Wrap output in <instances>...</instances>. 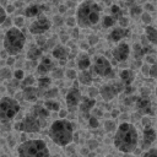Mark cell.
I'll use <instances>...</instances> for the list:
<instances>
[{
    "label": "cell",
    "mask_w": 157,
    "mask_h": 157,
    "mask_svg": "<svg viewBox=\"0 0 157 157\" xmlns=\"http://www.w3.org/2000/svg\"><path fill=\"white\" fill-rule=\"evenodd\" d=\"M114 147L123 153H131L135 151L139 142V132L130 123H121L114 134Z\"/></svg>",
    "instance_id": "6da1fadb"
},
{
    "label": "cell",
    "mask_w": 157,
    "mask_h": 157,
    "mask_svg": "<svg viewBox=\"0 0 157 157\" xmlns=\"http://www.w3.org/2000/svg\"><path fill=\"white\" fill-rule=\"evenodd\" d=\"M48 135L50 140L61 147L70 145L74 141V126L72 123L67 119L60 118L52 123Z\"/></svg>",
    "instance_id": "7a4b0ae2"
},
{
    "label": "cell",
    "mask_w": 157,
    "mask_h": 157,
    "mask_svg": "<svg viewBox=\"0 0 157 157\" xmlns=\"http://www.w3.org/2000/svg\"><path fill=\"white\" fill-rule=\"evenodd\" d=\"M75 17L78 26L92 27L101 20V6L93 0H85L78 5Z\"/></svg>",
    "instance_id": "3957f363"
},
{
    "label": "cell",
    "mask_w": 157,
    "mask_h": 157,
    "mask_svg": "<svg viewBox=\"0 0 157 157\" xmlns=\"http://www.w3.org/2000/svg\"><path fill=\"white\" fill-rule=\"evenodd\" d=\"M26 44V36L18 27H10L4 36V50L10 55L15 56L20 54Z\"/></svg>",
    "instance_id": "277c9868"
},
{
    "label": "cell",
    "mask_w": 157,
    "mask_h": 157,
    "mask_svg": "<svg viewBox=\"0 0 157 157\" xmlns=\"http://www.w3.org/2000/svg\"><path fill=\"white\" fill-rule=\"evenodd\" d=\"M49 148L42 139L25 140L17 147V155L23 157H44L49 156Z\"/></svg>",
    "instance_id": "5b68a950"
},
{
    "label": "cell",
    "mask_w": 157,
    "mask_h": 157,
    "mask_svg": "<svg viewBox=\"0 0 157 157\" xmlns=\"http://www.w3.org/2000/svg\"><path fill=\"white\" fill-rule=\"evenodd\" d=\"M47 125V119H43L40 117H38L37 114H34L33 112L26 114L20 121H17L13 128L16 131H21V132H38L40 131L44 126Z\"/></svg>",
    "instance_id": "8992f818"
},
{
    "label": "cell",
    "mask_w": 157,
    "mask_h": 157,
    "mask_svg": "<svg viewBox=\"0 0 157 157\" xmlns=\"http://www.w3.org/2000/svg\"><path fill=\"white\" fill-rule=\"evenodd\" d=\"M20 113V103L11 97H2L0 102V120L1 124L10 123Z\"/></svg>",
    "instance_id": "52a82bcc"
},
{
    "label": "cell",
    "mask_w": 157,
    "mask_h": 157,
    "mask_svg": "<svg viewBox=\"0 0 157 157\" xmlns=\"http://www.w3.org/2000/svg\"><path fill=\"white\" fill-rule=\"evenodd\" d=\"M125 85L121 82V81H113V82H109V83H105L103 85L101 88H99V94L102 96V98L104 101H112L115 96H118L119 93L124 92L125 90Z\"/></svg>",
    "instance_id": "ba28073f"
},
{
    "label": "cell",
    "mask_w": 157,
    "mask_h": 157,
    "mask_svg": "<svg viewBox=\"0 0 157 157\" xmlns=\"http://www.w3.org/2000/svg\"><path fill=\"white\" fill-rule=\"evenodd\" d=\"M93 71H94V74H97L101 77H110V76H113L112 64L103 55H98V56L94 58V61H93Z\"/></svg>",
    "instance_id": "9c48e42d"
},
{
    "label": "cell",
    "mask_w": 157,
    "mask_h": 157,
    "mask_svg": "<svg viewBox=\"0 0 157 157\" xmlns=\"http://www.w3.org/2000/svg\"><path fill=\"white\" fill-rule=\"evenodd\" d=\"M52 26L50 20L44 16V15H39L36 17V20L29 25V33L34 34V36H39V34H44Z\"/></svg>",
    "instance_id": "30bf717a"
},
{
    "label": "cell",
    "mask_w": 157,
    "mask_h": 157,
    "mask_svg": "<svg viewBox=\"0 0 157 157\" xmlns=\"http://www.w3.org/2000/svg\"><path fill=\"white\" fill-rule=\"evenodd\" d=\"M81 98H82V94H81V91L76 87H71L66 96H65V102H66V107H67V110L69 112H75L81 102Z\"/></svg>",
    "instance_id": "8fae6325"
},
{
    "label": "cell",
    "mask_w": 157,
    "mask_h": 157,
    "mask_svg": "<svg viewBox=\"0 0 157 157\" xmlns=\"http://www.w3.org/2000/svg\"><path fill=\"white\" fill-rule=\"evenodd\" d=\"M130 45L128 43H124V42H120L113 50H112V56L113 59L117 61V63H121V61H125L129 55H130Z\"/></svg>",
    "instance_id": "7c38bea8"
},
{
    "label": "cell",
    "mask_w": 157,
    "mask_h": 157,
    "mask_svg": "<svg viewBox=\"0 0 157 157\" xmlns=\"http://www.w3.org/2000/svg\"><path fill=\"white\" fill-rule=\"evenodd\" d=\"M135 107L139 114L141 115H150L152 114V104L147 96H140L135 99Z\"/></svg>",
    "instance_id": "4fadbf2b"
},
{
    "label": "cell",
    "mask_w": 157,
    "mask_h": 157,
    "mask_svg": "<svg viewBox=\"0 0 157 157\" xmlns=\"http://www.w3.org/2000/svg\"><path fill=\"white\" fill-rule=\"evenodd\" d=\"M156 140H157V132H156V130L151 125L144 126V131H142V146L144 147L142 148L150 147Z\"/></svg>",
    "instance_id": "5bb4252c"
},
{
    "label": "cell",
    "mask_w": 157,
    "mask_h": 157,
    "mask_svg": "<svg viewBox=\"0 0 157 157\" xmlns=\"http://www.w3.org/2000/svg\"><path fill=\"white\" fill-rule=\"evenodd\" d=\"M96 99H93L92 97H82L81 98V102L78 104V110L80 113L86 118L88 119L90 118V112L92 110V108L96 105Z\"/></svg>",
    "instance_id": "9a60e30c"
},
{
    "label": "cell",
    "mask_w": 157,
    "mask_h": 157,
    "mask_svg": "<svg viewBox=\"0 0 157 157\" xmlns=\"http://www.w3.org/2000/svg\"><path fill=\"white\" fill-rule=\"evenodd\" d=\"M54 69H55V63L53 61V59L50 56H43L37 66V72L39 75H47Z\"/></svg>",
    "instance_id": "2e32d148"
},
{
    "label": "cell",
    "mask_w": 157,
    "mask_h": 157,
    "mask_svg": "<svg viewBox=\"0 0 157 157\" xmlns=\"http://www.w3.org/2000/svg\"><path fill=\"white\" fill-rule=\"evenodd\" d=\"M69 54H70V49L66 45H64V44H56L53 48V50H52L53 58H55L56 60H59L61 64L65 63V60L67 59Z\"/></svg>",
    "instance_id": "e0dca14e"
},
{
    "label": "cell",
    "mask_w": 157,
    "mask_h": 157,
    "mask_svg": "<svg viewBox=\"0 0 157 157\" xmlns=\"http://www.w3.org/2000/svg\"><path fill=\"white\" fill-rule=\"evenodd\" d=\"M129 33H130V31H129L128 27L118 26V27H115V28H113V29L110 31L108 38H109V40H112V42H117V43H118V42H120L121 39H124L125 37H128Z\"/></svg>",
    "instance_id": "ac0fdd59"
},
{
    "label": "cell",
    "mask_w": 157,
    "mask_h": 157,
    "mask_svg": "<svg viewBox=\"0 0 157 157\" xmlns=\"http://www.w3.org/2000/svg\"><path fill=\"white\" fill-rule=\"evenodd\" d=\"M38 96H39V88L34 86H28V87L22 88V97L27 102H32V103L37 102Z\"/></svg>",
    "instance_id": "d6986e66"
},
{
    "label": "cell",
    "mask_w": 157,
    "mask_h": 157,
    "mask_svg": "<svg viewBox=\"0 0 157 157\" xmlns=\"http://www.w3.org/2000/svg\"><path fill=\"white\" fill-rule=\"evenodd\" d=\"M44 9H47V6L39 5V4H32V5H29V6H27L25 9V16L26 17H29V18L37 17V16L42 15V11Z\"/></svg>",
    "instance_id": "ffe728a7"
},
{
    "label": "cell",
    "mask_w": 157,
    "mask_h": 157,
    "mask_svg": "<svg viewBox=\"0 0 157 157\" xmlns=\"http://www.w3.org/2000/svg\"><path fill=\"white\" fill-rule=\"evenodd\" d=\"M119 77H120V81L125 85V86H130L132 82H134V78H135V72L131 70V69H124L119 72Z\"/></svg>",
    "instance_id": "44dd1931"
},
{
    "label": "cell",
    "mask_w": 157,
    "mask_h": 157,
    "mask_svg": "<svg viewBox=\"0 0 157 157\" xmlns=\"http://www.w3.org/2000/svg\"><path fill=\"white\" fill-rule=\"evenodd\" d=\"M76 65L80 70H87L91 66V58L88 54L86 53H81L78 54V56L76 58Z\"/></svg>",
    "instance_id": "7402d4cb"
},
{
    "label": "cell",
    "mask_w": 157,
    "mask_h": 157,
    "mask_svg": "<svg viewBox=\"0 0 157 157\" xmlns=\"http://www.w3.org/2000/svg\"><path fill=\"white\" fill-rule=\"evenodd\" d=\"M42 52L43 49L37 45V44H33L29 47V49L27 50V59L28 60H32V61H36L38 60L39 58H42Z\"/></svg>",
    "instance_id": "603a6c76"
},
{
    "label": "cell",
    "mask_w": 157,
    "mask_h": 157,
    "mask_svg": "<svg viewBox=\"0 0 157 157\" xmlns=\"http://www.w3.org/2000/svg\"><path fill=\"white\" fill-rule=\"evenodd\" d=\"M145 37L147 38V40L155 45H157V29L153 26L146 25L145 27Z\"/></svg>",
    "instance_id": "cb8c5ba5"
},
{
    "label": "cell",
    "mask_w": 157,
    "mask_h": 157,
    "mask_svg": "<svg viewBox=\"0 0 157 157\" xmlns=\"http://www.w3.org/2000/svg\"><path fill=\"white\" fill-rule=\"evenodd\" d=\"M82 85H85V86H90V85H92V82H93V77H92V74L88 71V69L87 70H81V72L78 74V78H77Z\"/></svg>",
    "instance_id": "d4e9b609"
},
{
    "label": "cell",
    "mask_w": 157,
    "mask_h": 157,
    "mask_svg": "<svg viewBox=\"0 0 157 157\" xmlns=\"http://www.w3.org/2000/svg\"><path fill=\"white\" fill-rule=\"evenodd\" d=\"M148 52V48L147 47H142L141 44H134V56L136 60H140L146 53Z\"/></svg>",
    "instance_id": "484cf974"
},
{
    "label": "cell",
    "mask_w": 157,
    "mask_h": 157,
    "mask_svg": "<svg viewBox=\"0 0 157 157\" xmlns=\"http://www.w3.org/2000/svg\"><path fill=\"white\" fill-rule=\"evenodd\" d=\"M50 112H59L61 108H60V103L58 102V101H55V99H53V98H48L47 101H44V103H43Z\"/></svg>",
    "instance_id": "4316f807"
},
{
    "label": "cell",
    "mask_w": 157,
    "mask_h": 157,
    "mask_svg": "<svg viewBox=\"0 0 157 157\" xmlns=\"http://www.w3.org/2000/svg\"><path fill=\"white\" fill-rule=\"evenodd\" d=\"M117 18L114 17V16H112V15H105L103 18H102V26L104 27V28H110V27H113L115 23H117Z\"/></svg>",
    "instance_id": "83f0119b"
},
{
    "label": "cell",
    "mask_w": 157,
    "mask_h": 157,
    "mask_svg": "<svg viewBox=\"0 0 157 157\" xmlns=\"http://www.w3.org/2000/svg\"><path fill=\"white\" fill-rule=\"evenodd\" d=\"M50 83H52V78L45 75H42V77H39V80H38V88L45 91L49 88Z\"/></svg>",
    "instance_id": "f1b7e54d"
},
{
    "label": "cell",
    "mask_w": 157,
    "mask_h": 157,
    "mask_svg": "<svg viewBox=\"0 0 157 157\" xmlns=\"http://www.w3.org/2000/svg\"><path fill=\"white\" fill-rule=\"evenodd\" d=\"M34 82H36V78L33 76H26L20 82V86H21V88H25V87H28V86H33Z\"/></svg>",
    "instance_id": "f546056e"
},
{
    "label": "cell",
    "mask_w": 157,
    "mask_h": 157,
    "mask_svg": "<svg viewBox=\"0 0 157 157\" xmlns=\"http://www.w3.org/2000/svg\"><path fill=\"white\" fill-rule=\"evenodd\" d=\"M110 15L114 16L117 20H119L123 16V10L118 6V5H112L110 6Z\"/></svg>",
    "instance_id": "4dcf8cb0"
},
{
    "label": "cell",
    "mask_w": 157,
    "mask_h": 157,
    "mask_svg": "<svg viewBox=\"0 0 157 157\" xmlns=\"http://www.w3.org/2000/svg\"><path fill=\"white\" fill-rule=\"evenodd\" d=\"M130 15H131L132 17L141 16V15H142V7H141V6H137V5H134L132 7H130Z\"/></svg>",
    "instance_id": "1f68e13d"
},
{
    "label": "cell",
    "mask_w": 157,
    "mask_h": 157,
    "mask_svg": "<svg viewBox=\"0 0 157 157\" xmlns=\"http://www.w3.org/2000/svg\"><path fill=\"white\" fill-rule=\"evenodd\" d=\"M56 94H58V90H56V88H48V90H45V92L43 93V96H44L45 98H55Z\"/></svg>",
    "instance_id": "d6a6232c"
},
{
    "label": "cell",
    "mask_w": 157,
    "mask_h": 157,
    "mask_svg": "<svg viewBox=\"0 0 157 157\" xmlns=\"http://www.w3.org/2000/svg\"><path fill=\"white\" fill-rule=\"evenodd\" d=\"M47 40H48V39H45V38L43 37V34H39V36L37 37L36 44H37V45H39L42 49H44V48H47Z\"/></svg>",
    "instance_id": "836d02e7"
},
{
    "label": "cell",
    "mask_w": 157,
    "mask_h": 157,
    "mask_svg": "<svg viewBox=\"0 0 157 157\" xmlns=\"http://www.w3.org/2000/svg\"><path fill=\"white\" fill-rule=\"evenodd\" d=\"M25 77H26V76H25V72H23V70H21V69H17V70H15V72H13V78H15L16 81L21 82V81H22Z\"/></svg>",
    "instance_id": "e575fe53"
},
{
    "label": "cell",
    "mask_w": 157,
    "mask_h": 157,
    "mask_svg": "<svg viewBox=\"0 0 157 157\" xmlns=\"http://www.w3.org/2000/svg\"><path fill=\"white\" fill-rule=\"evenodd\" d=\"M65 76L69 78V80H75L77 78V72L74 70V69H67L65 71Z\"/></svg>",
    "instance_id": "d590c367"
},
{
    "label": "cell",
    "mask_w": 157,
    "mask_h": 157,
    "mask_svg": "<svg viewBox=\"0 0 157 157\" xmlns=\"http://www.w3.org/2000/svg\"><path fill=\"white\" fill-rule=\"evenodd\" d=\"M104 128H105L107 131H114V130H117L115 123H114L113 120H107V121L104 123Z\"/></svg>",
    "instance_id": "8d00e7d4"
},
{
    "label": "cell",
    "mask_w": 157,
    "mask_h": 157,
    "mask_svg": "<svg viewBox=\"0 0 157 157\" xmlns=\"http://www.w3.org/2000/svg\"><path fill=\"white\" fill-rule=\"evenodd\" d=\"M7 11H6V9L2 6V7H0V23L2 25L6 20H7V13H6Z\"/></svg>",
    "instance_id": "74e56055"
},
{
    "label": "cell",
    "mask_w": 157,
    "mask_h": 157,
    "mask_svg": "<svg viewBox=\"0 0 157 157\" xmlns=\"http://www.w3.org/2000/svg\"><path fill=\"white\" fill-rule=\"evenodd\" d=\"M141 18H142V22H144L145 25H150V23H151V21H152L151 15H150V13H147V12H142Z\"/></svg>",
    "instance_id": "f35d334b"
},
{
    "label": "cell",
    "mask_w": 157,
    "mask_h": 157,
    "mask_svg": "<svg viewBox=\"0 0 157 157\" xmlns=\"http://www.w3.org/2000/svg\"><path fill=\"white\" fill-rule=\"evenodd\" d=\"M87 120H88V125H90L91 128H97V126H98V119H97L96 117L91 115Z\"/></svg>",
    "instance_id": "ab89813d"
},
{
    "label": "cell",
    "mask_w": 157,
    "mask_h": 157,
    "mask_svg": "<svg viewBox=\"0 0 157 157\" xmlns=\"http://www.w3.org/2000/svg\"><path fill=\"white\" fill-rule=\"evenodd\" d=\"M150 76L153 78H157V60L151 65V71H150Z\"/></svg>",
    "instance_id": "60d3db41"
},
{
    "label": "cell",
    "mask_w": 157,
    "mask_h": 157,
    "mask_svg": "<svg viewBox=\"0 0 157 157\" xmlns=\"http://www.w3.org/2000/svg\"><path fill=\"white\" fill-rule=\"evenodd\" d=\"M144 156H157V148L156 147H150L147 151L142 153Z\"/></svg>",
    "instance_id": "b9f144b4"
},
{
    "label": "cell",
    "mask_w": 157,
    "mask_h": 157,
    "mask_svg": "<svg viewBox=\"0 0 157 157\" xmlns=\"http://www.w3.org/2000/svg\"><path fill=\"white\" fill-rule=\"evenodd\" d=\"M118 23H119V26H121V27H128V26H129V20H128L126 17L121 16V17L118 20Z\"/></svg>",
    "instance_id": "7bdbcfd3"
},
{
    "label": "cell",
    "mask_w": 157,
    "mask_h": 157,
    "mask_svg": "<svg viewBox=\"0 0 157 157\" xmlns=\"http://www.w3.org/2000/svg\"><path fill=\"white\" fill-rule=\"evenodd\" d=\"M141 71H142L144 76H150L151 66H150V65H147V64H145V65H142V67H141Z\"/></svg>",
    "instance_id": "ee69618b"
},
{
    "label": "cell",
    "mask_w": 157,
    "mask_h": 157,
    "mask_svg": "<svg viewBox=\"0 0 157 157\" xmlns=\"http://www.w3.org/2000/svg\"><path fill=\"white\" fill-rule=\"evenodd\" d=\"M13 22H15V26L16 27H22L23 25H25V20H23V17H16L15 20H13Z\"/></svg>",
    "instance_id": "f6af8a7d"
},
{
    "label": "cell",
    "mask_w": 157,
    "mask_h": 157,
    "mask_svg": "<svg viewBox=\"0 0 157 157\" xmlns=\"http://www.w3.org/2000/svg\"><path fill=\"white\" fill-rule=\"evenodd\" d=\"M66 25L67 26H70V27H74L76 23H77V21H76V17H69V18H66Z\"/></svg>",
    "instance_id": "bcb514c9"
},
{
    "label": "cell",
    "mask_w": 157,
    "mask_h": 157,
    "mask_svg": "<svg viewBox=\"0 0 157 157\" xmlns=\"http://www.w3.org/2000/svg\"><path fill=\"white\" fill-rule=\"evenodd\" d=\"M97 42H98V37H97V36H94V34L88 36V44L93 45V44H96Z\"/></svg>",
    "instance_id": "7dc6e473"
},
{
    "label": "cell",
    "mask_w": 157,
    "mask_h": 157,
    "mask_svg": "<svg viewBox=\"0 0 157 157\" xmlns=\"http://www.w3.org/2000/svg\"><path fill=\"white\" fill-rule=\"evenodd\" d=\"M67 112H69V110L60 109V110H59V118H65V117H66V114H67Z\"/></svg>",
    "instance_id": "c3c4849f"
},
{
    "label": "cell",
    "mask_w": 157,
    "mask_h": 157,
    "mask_svg": "<svg viewBox=\"0 0 157 157\" xmlns=\"http://www.w3.org/2000/svg\"><path fill=\"white\" fill-rule=\"evenodd\" d=\"M142 124H144V126H147V125H150V119L148 118H142Z\"/></svg>",
    "instance_id": "681fc988"
},
{
    "label": "cell",
    "mask_w": 157,
    "mask_h": 157,
    "mask_svg": "<svg viewBox=\"0 0 157 157\" xmlns=\"http://www.w3.org/2000/svg\"><path fill=\"white\" fill-rule=\"evenodd\" d=\"M13 9H15V7H13V5H10V4H9V5H7V7H6V11H7L9 13H11V12L13 11Z\"/></svg>",
    "instance_id": "f907efd6"
},
{
    "label": "cell",
    "mask_w": 157,
    "mask_h": 157,
    "mask_svg": "<svg viewBox=\"0 0 157 157\" xmlns=\"http://www.w3.org/2000/svg\"><path fill=\"white\" fill-rule=\"evenodd\" d=\"M88 146H92L91 148H96L97 142H96V141H93V140H91V141H88Z\"/></svg>",
    "instance_id": "816d5d0a"
},
{
    "label": "cell",
    "mask_w": 157,
    "mask_h": 157,
    "mask_svg": "<svg viewBox=\"0 0 157 157\" xmlns=\"http://www.w3.org/2000/svg\"><path fill=\"white\" fill-rule=\"evenodd\" d=\"M145 9H150V11H151V10H153V6L151 4H146L145 5Z\"/></svg>",
    "instance_id": "f5cc1de1"
},
{
    "label": "cell",
    "mask_w": 157,
    "mask_h": 157,
    "mask_svg": "<svg viewBox=\"0 0 157 157\" xmlns=\"http://www.w3.org/2000/svg\"><path fill=\"white\" fill-rule=\"evenodd\" d=\"M7 64H9V65H12V64H13V58H9Z\"/></svg>",
    "instance_id": "db71d44e"
},
{
    "label": "cell",
    "mask_w": 157,
    "mask_h": 157,
    "mask_svg": "<svg viewBox=\"0 0 157 157\" xmlns=\"http://www.w3.org/2000/svg\"><path fill=\"white\" fill-rule=\"evenodd\" d=\"M60 12H65V6L64 5L60 6Z\"/></svg>",
    "instance_id": "11a10c76"
},
{
    "label": "cell",
    "mask_w": 157,
    "mask_h": 157,
    "mask_svg": "<svg viewBox=\"0 0 157 157\" xmlns=\"http://www.w3.org/2000/svg\"><path fill=\"white\" fill-rule=\"evenodd\" d=\"M61 38H63V39H61V40H63V43H65V42L67 40V37H66V36H63Z\"/></svg>",
    "instance_id": "9f6ffc18"
},
{
    "label": "cell",
    "mask_w": 157,
    "mask_h": 157,
    "mask_svg": "<svg viewBox=\"0 0 157 157\" xmlns=\"http://www.w3.org/2000/svg\"><path fill=\"white\" fill-rule=\"evenodd\" d=\"M156 98H157V88H156Z\"/></svg>",
    "instance_id": "6f0895ef"
}]
</instances>
